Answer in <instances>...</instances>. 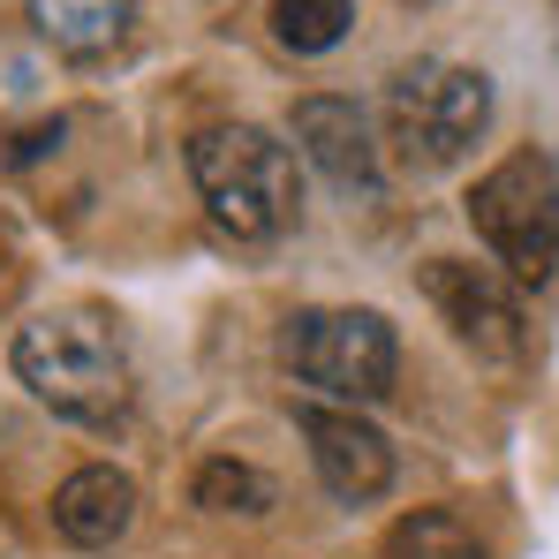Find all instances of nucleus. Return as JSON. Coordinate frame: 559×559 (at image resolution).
I'll list each match as a JSON object with an SVG mask.
<instances>
[{"mask_svg":"<svg viewBox=\"0 0 559 559\" xmlns=\"http://www.w3.org/2000/svg\"><path fill=\"white\" fill-rule=\"evenodd\" d=\"M280 364L310 393H325L341 408H364V401L393 393L401 341H393V325L378 310H295L280 325Z\"/></svg>","mask_w":559,"mask_h":559,"instance_id":"obj_5","label":"nucleus"},{"mask_svg":"<svg viewBox=\"0 0 559 559\" xmlns=\"http://www.w3.org/2000/svg\"><path fill=\"white\" fill-rule=\"evenodd\" d=\"M8 364L31 385V401H46L69 424H92V431H114L136 401L129 333L98 302H61V310H38L31 325H15Z\"/></svg>","mask_w":559,"mask_h":559,"instance_id":"obj_1","label":"nucleus"},{"mask_svg":"<svg viewBox=\"0 0 559 559\" xmlns=\"http://www.w3.org/2000/svg\"><path fill=\"white\" fill-rule=\"evenodd\" d=\"M491 121V76L462 69V61H408L393 84H385V136L401 152V167L416 175H439L468 159V144L484 136Z\"/></svg>","mask_w":559,"mask_h":559,"instance_id":"obj_4","label":"nucleus"},{"mask_svg":"<svg viewBox=\"0 0 559 559\" xmlns=\"http://www.w3.org/2000/svg\"><path fill=\"white\" fill-rule=\"evenodd\" d=\"M189 182L204 197L212 227L235 242H280L302 212V182H295V152L258 121H212L189 136Z\"/></svg>","mask_w":559,"mask_h":559,"instance_id":"obj_2","label":"nucleus"},{"mask_svg":"<svg viewBox=\"0 0 559 559\" xmlns=\"http://www.w3.org/2000/svg\"><path fill=\"white\" fill-rule=\"evenodd\" d=\"M31 23H38V38H46L53 53L98 61V53H114V46L129 38L136 0H31Z\"/></svg>","mask_w":559,"mask_h":559,"instance_id":"obj_10","label":"nucleus"},{"mask_svg":"<svg viewBox=\"0 0 559 559\" xmlns=\"http://www.w3.org/2000/svg\"><path fill=\"white\" fill-rule=\"evenodd\" d=\"M189 499L204 507V514H273V476L250 462H235V454H212V462H197L189 476Z\"/></svg>","mask_w":559,"mask_h":559,"instance_id":"obj_11","label":"nucleus"},{"mask_svg":"<svg viewBox=\"0 0 559 559\" xmlns=\"http://www.w3.org/2000/svg\"><path fill=\"white\" fill-rule=\"evenodd\" d=\"M136 522V476L114 462L76 468L61 491H53V530L76 545V552H114Z\"/></svg>","mask_w":559,"mask_h":559,"instance_id":"obj_9","label":"nucleus"},{"mask_svg":"<svg viewBox=\"0 0 559 559\" xmlns=\"http://www.w3.org/2000/svg\"><path fill=\"white\" fill-rule=\"evenodd\" d=\"M295 424H302V439H310V468H318V484L341 499V507H371L393 491V447H385V431L364 424L356 408H295Z\"/></svg>","mask_w":559,"mask_h":559,"instance_id":"obj_7","label":"nucleus"},{"mask_svg":"<svg viewBox=\"0 0 559 559\" xmlns=\"http://www.w3.org/2000/svg\"><path fill=\"white\" fill-rule=\"evenodd\" d=\"M385 559H484V537L468 530L462 514H447V507H424V514L393 522V537H385Z\"/></svg>","mask_w":559,"mask_h":559,"instance_id":"obj_13","label":"nucleus"},{"mask_svg":"<svg viewBox=\"0 0 559 559\" xmlns=\"http://www.w3.org/2000/svg\"><path fill=\"white\" fill-rule=\"evenodd\" d=\"M23 295V235L8 227V212H0V310Z\"/></svg>","mask_w":559,"mask_h":559,"instance_id":"obj_14","label":"nucleus"},{"mask_svg":"<svg viewBox=\"0 0 559 559\" xmlns=\"http://www.w3.org/2000/svg\"><path fill=\"white\" fill-rule=\"evenodd\" d=\"M468 227L507 280L545 287L559 273V167L545 152H507L468 189Z\"/></svg>","mask_w":559,"mask_h":559,"instance_id":"obj_3","label":"nucleus"},{"mask_svg":"<svg viewBox=\"0 0 559 559\" xmlns=\"http://www.w3.org/2000/svg\"><path fill=\"white\" fill-rule=\"evenodd\" d=\"M348 31H356V0H273L280 53H333Z\"/></svg>","mask_w":559,"mask_h":559,"instance_id":"obj_12","label":"nucleus"},{"mask_svg":"<svg viewBox=\"0 0 559 559\" xmlns=\"http://www.w3.org/2000/svg\"><path fill=\"white\" fill-rule=\"evenodd\" d=\"M295 144H302V159L325 175L333 189H356V197H371L378 189V144H371V114L356 106V98H295Z\"/></svg>","mask_w":559,"mask_h":559,"instance_id":"obj_8","label":"nucleus"},{"mask_svg":"<svg viewBox=\"0 0 559 559\" xmlns=\"http://www.w3.org/2000/svg\"><path fill=\"white\" fill-rule=\"evenodd\" d=\"M424 295L447 318V333L484 364H522L530 356V310H522V280L499 265H468V258H431Z\"/></svg>","mask_w":559,"mask_h":559,"instance_id":"obj_6","label":"nucleus"}]
</instances>
